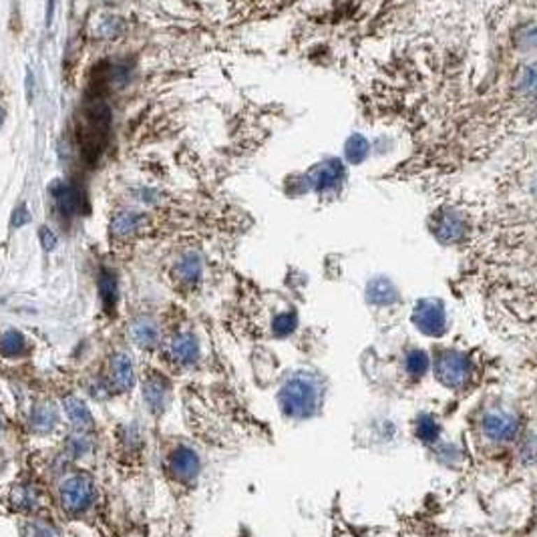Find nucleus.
Here are the masks:
<instances>
[{"label": "nucleus", "instance_id": "1", "mask_svg": "<svg viewBox=\"0 0 537 537\" xmlns=\"http://www.w3.org/2000/svg\"><path fill=\"white\" fill-rule=\"evenodd\" d=\"M109 123H111V113L103 101L95 99L83 109V121L79 125V147H81L83 157L89 163L97 162L103 147L107 143Z\"/></svg>", "mask_w": 537, "mask_h": 537}, {"label": "nucleus", "instance_id": "2", "mask_svg": "<svg viewBox=\"0 0 537 537\" xmlns=\"http://www.w3.org/2000/svg\"><path fill=\"white\" fill-rule=\"evenodd\" d=\"M320 405V387L310 375H294L280 391V407L294 419H308Z\"/></svg>", "mask_w": 537, "mask_h": 537}, {"label": "nucleus", "instance_id": "3", "mask_svg": "<svg viewBox=\"0 0 537 537\" xmlns=\"http://www.w3.org/2000/svg\"><path fill=\"white\" fill-rule=\"evenodd\" d=\"M95 495H97L95 483L85 473L69 475L61 483V489H59L61 505L73 515H79V513H85L87 509H91V505L95 501Z\"/></svg>", "mask_w": 537, "mask_h": 537}, {"label": "nucleus", "instance_id": "4", "mask_svg": "<svg viewBox=\"0 0 537 537\" xmlns=\"http://www.w3.org/2000/svg\"><path fill=\"white\" fill-rule=\"evenodd\" d=\"M435 373L445 387L461 389L471 380V360L457 350H447V352L439 355V360L435 364Z\"/></svg>", "mask_w": 537, "mask_h": 537}, {"label": "nucleus", "instance_id": "5", "mask_svg": "<svg viewBox=\"0 0 537 537\" xmlns=\"http://www.w3.org/2000/svg\"><path fill=\"white\" fill-rule=\"evenodd\" d=\"M481 429H483V435L487 439L495 441V443H507V441L515 439V435L520 431V421L509 410L493 408V410H487L483 415Z\"/></svg>", "mask_w": 537, "mask_h": 537}, {"label": "nucleus", "instance_id": "6", "mask_svg": "<svg viewBox=\"0 0 537 537\" xmlns=\"http://www.w3.org/2000/svg\"><path fill=\"white\" fill-rule=\"evenodd\" d=\"M417 328L429 334V336H439L445 332V310L443 304L437 300H423L417 304L415 316H413Z\"/></svg>", "mask_w": 537, "mask_h": 537}, {"label": "nucleus", "instance_id": "7", "mask_svg": "<svg viewBox=\"0 0 537 537\" xmlns=\"http://www.w3.org/2000/svg\"><path fill=\"white\" fill-rule=\"evenodd\" d=\"M169 469L181 483H192L199 473V457L189 447H178L169 457Z\"/></svg>", "mask_w": 537, "mask_h": 537}, {"label": "nucleus", "instance_id": "8", "mask_svg": "<svg viewBox=\"0 0 537 537\" xmlns=\"http://www.w3.org/2000/svg\"><path fill=\"white\" fill-rule=\"evenodd\" d=\"M50 196L57 201V208L65 215H75L81 208V196L79 189L65 181H55L50 185Z\"/></svg>", "mask_w": 537, "mask_h": 537}, {"label": "nucleus", "instance_id": "9", "mask_svg": "<svg viewBox=\"0 0 537 537\" xmlns=\"http://www.w3.org/2000/svg\"><path fill=\"white\" fill-rule=\"evenodd\" d=\"M169 352L179 364H194L199 358V342L192 332H181L169 342Z\"/></svg>", "mask_w": 537, "mask_h": 537}, {"label": "nucleus", "instance_id": "10", "mask_svg": "<svg viewBox=\"0 0 537 537\" xmlns=\"http://www.w3.org/2000/svg\"><path fill=\"white\" fill-rule=\"evenodd\" d=\"M13 503L17 505V509L20 511H27V513H36L43 509V495L41 491L34 487V485H17L13 489Z\"/></svg>", "mask_w": 537, "mask_h": 537}, {"label": "nucleus", "instance_id": "11", "mask_svg": "<svg viewBox=\"0 0 537 537\" xmlns=\"http://www.w3.org/2000/svg\"><path fill=\"white\" fill-rule=\"evenodd\" d=\"M342 178V167L338 162H330L324 163V165H318L312 173H310V183L314 189L318 192H324V189H330L332 185H336Z\"/></svg>", "mask_w": 537, "mask_h": 537}, {"label": "nucleus", "instance_id": "12", "mask_svg": "<svg viewBox=\"0 0 537 537\" xmlns=\"http://www.w3.org/2000/svg\"><path fill=\"white\" fill-rule=\"evenodd\" d=\"M111 385L117 391H127L133 385V364L123 352H119L111 362Z\"/></svg>", "mask_w": 537, "mask_h": 537}, {"label": "nucleus", "instance_id": "13", "mask_svg": "<svg viewBox=\"0 0 537 537\" xmlns=\"http://www.w3.org/2000/svg\"><path fill=\"white\" fill-rule=\"evenodd\" d=\"M131 338L141 348H151L159 341V330L149 318H139L131 324Z\"/></svg>", "mask_w": 537, "mask_h": 537}, {"label": "nucleus", "instance_id": "14", "mask_svg": "<svg viewBox=\"0 0 537 537\" xmlns=\"http://www.w3.org/2000/svg\"><path fill=\"white\" fill-rule=\"evenodd\" d=\"M201 270H203V266H201V258L197 254H185L176 266V274H178L179 282H183V284L199 282Z\"/></svg>", "mask_w": 537, "mask_h": 537}, {"label": "nucleus", "instance_id": "15", "mask_svg": "<svg viewBox=\"0 0 537 537\" xmlns=\"http://www.w3.org/2000/svg\"><path fill=\"white\" fill-rule=\"evenodd\" d=\"M143 222H145V215H141V213L121 212L113 217V222H111V231H113V236H117V238H125V236L133 234Z\"/></svg>", "mask_w": 537, "mask_h": 537}, {"label": "nucleus", "instance_id": "16", "mask_svg": "<svg viewBox=\"0 0 537 537\" xmlns=\"http://www.w3.org/2000/svg\"><path fill=\"white\" fill-rule=\"evenodd\" d=\"M65 413H66V417H69V421L75 424L79 431H87V429H91V427H93V417H91L89 408L85 407L79 399H75V396L66 399Z\"/></svg>", "mask_w": 537, "mask_h": 537}, {"label": "nucleus", "instance_id": "17", "mask_svg": "<svg viewBox=\"0 0 537 537\" xmlns=\"http://www.w3.org/2000/svg\"><path fill=\"white\" fill-rule=\"evenodd\" d=\"M169 396V387L162 378H149L145 385V401L151 410H162L165 399Z\"/></svg>", "mask_w": 537, "mask_h": 537}, {"label": "nucleus", "instance_id": "18", "mask_svg": "<svg viewBox=\"0 0 537 537\" xmlns=\"http://www.w3.org/2000/svg\"><path fill=\"white\" fill-rule=\"evenodd\" d=\"M24 348H27V341L17 330H6L0 336V352L4 357H18Z\"/></svg>", "mask_w": 537, "mask_h": 537}, {"label": "nucleus", "instance_id": "19", "mask_svg": "<svg viewBox=\"0 0 537 537\" xmlns=\"http://www.w3.org/2000/svg\"><path fill=\"white\" fill-rule=\"evenodd\" d=\"M394 298H396L394 286L387 280H375L368 286V300L375 304H391Z\"/></svg>", "mask_w": 537, "mask_h": 537}, {"label": "nucleus", "instance_id": "20", "mask_svg": "<svg viewBox=\"0 0 537 537\" xmlns=\"http://www.w3.org/2000/svg\"><path fill=\"white\" fill-rule=\"evenodd\" d=\"M405 366H407V373L413 378H421L429 371V355L424 350L415 348V350H410L407 355Z\"/></svg>", "mask_w": 537, "mask_h": 537}, {"label": "nucleus", "instance_id": "21", "mask_svg": "<svg viewBox=\"0 0 537 537\" xmlns=\"http://www.w3.org/2000/svg\"><path fill=\"white\" fill-rule=\"evenodd\" d=\"M441 435V427L439 423L431 417V415H423L419 421H417V437L423 443H435L439 439Z\"/></svg>", "mask_w": 537, "mask_h": 537}, {"label": "nucleus", "instance_id": "22", "mask_svg": "<svg viewBox=\"0 0 537 537\" xmlns=\"http://www.w3.org/2000/svg\"><path fill=\"white\" fill-rule=\"evenodd\" d=\"M99 290H101V298L105 302V306H113L115 300H117V282H115L113 274L109 272H103L101 278H99Z\"/></svg>", "mask_w": 537, "mask_h": 537}, {"label": "nucleus", "instance_id": "23", "mask_svg": "<svg viewBox=\"0 0 537 537\" xmlns=\"http://www.w3.org/2000/svg\"><path fill=\"white\" fill-rule=\"evenodd\" d=\"M296 324H298V318H296L294 312H282L274 318L272 328H274V334H278V336H288L290 332H294Z\"/></svg>", "mask_w": 537, "mask_h": 537}, {"label": "nucleus", "instance_id": "24", "mask_svg": "<svg viewBox=\"0 0 537 537\" xmlns=\"http://www.w3.org/2000/svg\"><path fill=\"white\" fill-rule=\"evenodd\" d=\"M521 87H523V91H525V93H529V95H537V65L529 66V69L523 73Z\"/></svg>", "mask_w": 537, "mask_h": 537}, {"label": "nucleus", "instance_id": "25", "mask_svg": "<svg viewBox=\"0 0 537 537\" xmlns=\"http://www.w3.org/2000/svg\"><path fill=\"white\" fill-rule=\"evenodd\" d=\"M31 220V215H29V210H27V206H20L17 208V212L13 213V226L15 228H20V226H24L27 222Z\"/></svg>", "mask_w": 537, "mask_h": 537}, {"label": "nucleus", "instance_id": "26", "mask_svg": "<svg viewBox=\"0 0 537 537\" xmlns=\"http://www.w3.org/2000/svg\"><path fill=\"white\" fill-rule=\"evenodd\" d=\"M41 240H43L45 250H55V245H57V238H55V234H52L49 228L41 229Z\"/></svg>", "mask_w": 537, "mask_h": 537}, {"label": "nucleus", "instance_id": "27", "mask_svg": "<svg viewBox=\"0 0 537 537\" xmlns=\"http://www.w3.org/2000/svg\"><path fill=\"white\" fill-rule=\"evenodd\" d=\"M34 97V75L31 69H27V99L33 101Z\"/></svg>", "mask_w": 537, "mask_h": 537}, {"label": "nucleus", "instance_id": "28", "mask_svg": "<svg viewBox=\"0 0 537 537\" xmlns=\"http://www.w3.org/2000/svg\"><path fill=\"white\" fill-rule=\"evenodd\" d=\"M55 4H57V0H49V6H47V24L52 22V17H55Z\"/></svg>", "mask_w": 537, "mask_h": 537}, {"label": "nucleus", "instance_id": "29", "mask_svg": "<svg viewBox=\"0 0 537 537\" xmlns=\"http://www.w3.org/2000/svg\"><path fill=\"white\" fill-rule=\"evenodd\" d=\"M2 123H4V109L0 107V127H2Z\"/></svg>", "mask_w": 537, "mask_h": 537}, {"label": "nucleus", "instance_id": "30", "mask_svg": "<svg viewBox=\"0 0 537 537\" xmlns=\"http://www.w3.org/2000/svg\"><path fill=\"white\" fill-rule=\"evenodd\" d=\"M2 433H4V423H2V417H0V439H2Z\"/></svg>", "mask_w": 537, "mask_h": 537}, {"label": "nucleus", "instance_id": "31", "mask_svg": "<svg viewBox=\"0 0 537 537\" xmlns=\"http://www.w3.org/2000/svg\"><path fill=\"white\" fill-rule=\"evenodd\" d=\"M536 189H537V183H536Z\"/></svg>", "mask_w": 537, "mask_h": 537}]
</instances>
